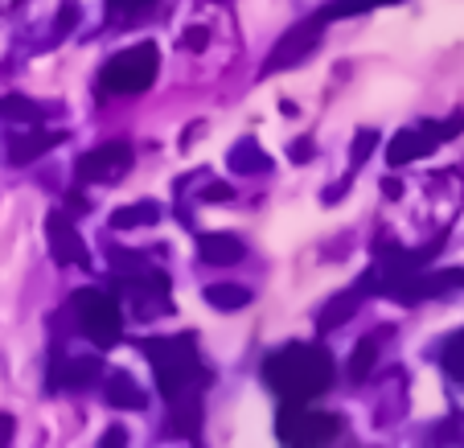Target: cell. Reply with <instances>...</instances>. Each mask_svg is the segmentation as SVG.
<instances>
[{"label": "cell", "instance_id": "30", "mask_svg": "<svg viewBox=\"0 0 464 448\" xmlns=\"http://www.w3.org/2000/svg\"><path fill=\"white\" fill-rule=\"evenodd\" d=\"M123 440H128V436H123V428H111V432L103 436V444H123Z\"/></svg>", "mask_w": 464, "mask_h": 448}, {"label": "cell", "instance_id": "8", "mask_svg": "<svg viewBox=\"0 0 464 448\" xmlns=\"http://www.w3.org/2000/svg\"><path fill=\"white\" fill-rule=\"evenodd\" d=\"M128 165H131V144L123 141L99 144L79 161V181H120L128 173Z\"/></svg>", "mask_w": 464, "mask_h": 448}, {"label": "cell", "instance_id": "14", "mask_svg": "<svg viewBox=\"0 0 464 448\" xmlns=\"http://www.w3.org/2000/svg\"><path fill=\"white\" fill-rule=\"evenodd\" d=\"M358 292H342V297H334L329 300V305L321 308V317H316V329H321V334H334V329H342L345 321H350L353 317V308H358Z\"/></svg>", "mask_w": 464, "mask_h": 448}, {"label": "cell", "instance_id": "24", "mask_svg": "<svg viewBox=\"0 0 464 448\" xmlns=\"http://www.w3.org/2000/svg\"><path fill=\"white\" fill-rule=\"evenodd\" d=\"M152 0H107V9L115 13V17H128V13H144Z\"/></svg>", "mask_w": 464, "mask_h": 448}, {"label": "cell", "instance_id": "4", "mask_svg": "<svg viewBox=\"0 0 464 448\" xmlns=\"http://www.w3.org/2000/svg\"><path fill=\"white\" fill-rule=\"evenodd\" d=\"M74 313H79V326L87 334V342H95L99 350H111L120 342V329H123V317H120V300L103 288H79L71 297Z\"/></svg>", "mask_w": 464, "mask_h": 448}, {"label": "cell", "instance_id": "18", "mask_svg": "<svg viewBox=\"0 0 464 448\" xmlns=\"http://www.w3.org/2000/svg\"><path fill=\"white\" fill-rule=\"evenodd\" d=\"M160 219L157 202H140V206H123V210L111 214V227L123 230V227H152V222Z\"/></svg>", "mask_w": 464, "mask_h": 448}, {"label": "cell", "instance_id": "29", "mask_svg": "<svg viewBox=\"0 0 464 448\" xmlns=\"http://www.w3.org/2000/svg\"><path fill=\"white\" fill-rule=\"evenodd\" d=\"M382 194H391V198H403V181H394V177H386V181H382Z\"/></svg>", "mask_w": 464, "mask_h": 448}, {"label": "cell", "instance_id": "22", "mask_svg": "<svg viewBox=\"0 0 464 448\" xmlns=\"http://www.w3.org/2000/svg\"><path fill=\"white\" fill-rule=\"evenodd\" d=\"M374 149H378V132H370V128H366V132H358V136H353L350 161H353V165H362V161H366Z\"/></svg>", "mask_w": 464, "mask_h": 448}, {"label": "cell", "instance_id": "15", "mask_svg": "<svg viewBox=\"0 0 464 448\" xmlns=\"http://www.w3.org/2000/svg\"><path fill=\"white\" fill-rule=\"evenodd\" d=\"M230 169H235V173H263V169H272V157H267V152L259 149V144L251 141V136H246V141H238L235 149H230Z\"/></svg>", "mask_w": 464, "mask_h": 448}, {"label": "cell", "instance_id": "28", "mask_svg": "<svg viewBox=\"0 0 464 448\" xmlns=\"http://www.w3.org/2000/svg\"><path fill=\"white\" fill-rule=\"evenodd\" d=\"M292 157H296V161H308V157H313V144H308V141H296V144H292Z\"/></svg>", "mask_w": 464, "mask_h": 448}, {"label": "cell", "instance_id": "27", "mask_svg": "<svg viewBox=\"0 0 464 448\" xmlns=\"http://www.w3.org/2000/svg\"><path fill=\"white\" fill-rule=\"evenodd\" d=\"M13 440V415H0V444Z\"/></svg>", "mask_w": 464, "mask_h": 448}, {"label": "cell", "instance_id": "19", "mask_svg": "<svg viewBox=\"0 0 464 448\" xmlns=\"http://www.w3.org/2000/svg\"><path fill=\"white\" fill-rule=\"evenodd\" d=\"M374 358H378V342L374 337H362V342L353 346V354H350V378L353 383H362V378L374 370Z\"/></svg>", "mask_w": 464, "mask_h": 448}, {"label": "cell", "instance_id": "2", "mask_svg": "<svg viewBox=\"0 0 464 448\" xmlns=\"http://www.w3.org/2000/svg\"><path fill=\"white\" fill-rule=\"evenodd\" d=\"M144 350V358L152 362V375H157L160 395L173 404H189V399H202V391L210 387V370L202 366V354H198V337L193 334H173V337H140L136 342Z\"/></svg>", "mask_w": 464, "mask_h": 448}, {"label": "cell", "instance_id": "1", "mask_svg": "<svg viewBox=\"0 0 464 448\" xmlns=\"http://www.w3.org/2000/svg\"><path fill=\"white\" fill-rule=\"evenodd\" d=\"M263 383L280 395V404H313L334 387V358L313 342H288L263 358Z\"/></svg>", "mask_w": 464, "mask_h": 448}, {"label": "cell", "instance_id": "5", "mask_svg": "<svg viewBox=\"0 0 464 448\" xmlns=\"http://www.w3.org/2000/svg\"><path fill=\"white\" fill-rule=\"evenodd\" d=\"M342 432V415L313 412L308 404H280L276 412V436L284 444H329Z\"/></svg>", "mask_w": 464, "mask_h": 448}, {"label": "cell", "instance_id": "6", "mask_svg": "<svg viewBox=\"0 0 464 448\" xmlns=\"http://www.w3.org/2000/svg\"><path fill=\"white\" fill-rule=\"evenodd\" d=\"M321 25H324L321 17H308V21H300V25H292L288 34L280 37V45L267 54V62H263V79L288 71V66H300V58H308V54L316 50V42H321Z\"/></svg>", "mask_w": 464, "mask_h": 448}, {"label": "cell", "instance_id": "26", "mask_svg": "<svg viewBox=\"0 0 464 448\" xmlns=\"http://www.w3.org/2000/svg\"><path fill=\"white\" fill-rule=\"evenodd\" d=\"M227 198H230V190H227V185H210V190H206V198H202V202H227Z\"/></svg>", "mask_w": 464, "mask_h": 448}, {"label": "cell", "instance_id": "20", "mask_svg": "<svg viewBox=\"0 0 464 448\" xmlns=\"http://www.w3.org/2000/svg\"><path fill=\"white\" fill-rule=\"evenodd\" d=\"M0 115L5 120H21V123H37L42 120V107L25 95H9V99H0Z\"/></svg>", "mask_w": 464, "mask_h": 448}, {"label": "cell", "instance_id": "23", "mask_svg": "<svg viewBox=\"0 0 464 448\" xmlns=\"http://www.w3.org/2000/svg\"><path fill=\"white\" fill-rule=\"evenodd\" d=\"M185 50H193V54H198V50H206V45H210V29H206V25H189V29H185Z\"/></svg>", "mask_w": 464, "mask_h": 448}, {"label": "cell", "instance_id": "17", "mask_svg": "<svg viewBox=\"0 0 464 448\" xmlns=\"http://www.w3.org/2000/svg\"><path fill=\"white\" fill-rule=\"evenodd\" d=\"M206 305L218 308V313H230V308H246V305H251V292L238 288V284H210V288H206Z\"/></svg>", "mask_w": 464, "mask_h": 448}, {"label": "cell", "instance_id": "21", "mask_svg": "<svg viewBox=\"0 0 464 448\" xmlns=\"http://www.w3.org/2000/svg\"><path fill=\"white\" fill-rule=\"evenodd\" d=\"M440 362H444V370L456 378V383H464V334L448 337L444 350H440Z\"/></svg>", "mask_w": 464, "mask_h": 448}, {"label": "cell", "instance_id": "12", "mask_svg": "<svg viewBox=\"0 0 464 448\" xmlns=\"http://www.w3.org/2000/svg\"><path fill=\"white\" fill-rule=\"evenodd\" d=\"M246 255V247L238 243L235 235H202L198 239V259L206 268H230Z\"/></svg>", "mask_w": 464, "mask_h": 448}, {"label": "cell", "instance_id": "16", "mask_svg": "<svg viewBox=\"0 0 464 448\" xmlns=\"http://www.w3.org/2000/svg\"><path fill=\"white\" fill-rule=\"evenodd\" d=\"M382 5H403V0H334V5H324L316 17L321 21H342V17H358V13H374Z\"/></svg>", "mask_w": 464, "mask_h": 448}, {"label": "cell", "instance_id": "9", "mask_svg": "<svg viewBox=\"0 0 464 448\" xmlns=\"http://www.w3.org/2000/svg\"><path fill=\"white\" fill-rule=\"evenodd\" d=\"M66 141V132H58V128H37V132H17L9 141V165L21 169V165H34L37 157H45L50 149H58V144Z\"/></svg>", "mask_w": 464, "mask_h": 448}, {"label": "cell", "instance_id": "11", "mask_svg": "<svg viewBox=\"0 0 464 448\" xmlns=\"http://www.w3.org/2000/svg\"><path fill=\"white\" fill-rule=\"evenodd\" d=\"M103 399L115 407V412H140V407L149 404V395L140 391V383H136L131 375H123V370L107 375V383H103Z\"/></svg>", "mask_w": 464, "mask_h": 448}, {"label": "cell", "instance_id": "3", "mask_svg": "<svg viewBox=\"0 0 464 448\" xmlns=\"http://www.w3.org/2000/svg\"><path fill=\"white\" fill-rule=\"evenodd\" d=\"M157 71H160V50L152 42H140V45H128V50L115 54L103 66L99 83L111 95H144L157 83Z\"/></svg>", "mask_w": 464, "mask_h": 448}, {"label": "cell", "instance_id": "10", "mask_svg": "<svg viewBox=\"0 0 464 448\" xmlns=\"http://www.w3.org/2000/svg\"><path fill=\"white\" fill-rule=\"evenodd\" d=\"M436 136H431V128H403V132L391 141V149H386V161H391L394 169L399 165H411V161L428 157V152H436Z\"/></svg>", "mask_w": 464, "mask_h": 448}, {"label": "cell", "instance_id": "25", "mask_svg": "<svg viewBox=\"0 0 464 448\" xmlns=\"http://www.w3.org/2000/svg\"><path fill=\"white\" fill-rule=\"evenodd\" d=\"M79 21V5H66V9L58 13V29H66V25H74Z\"/></svg>", "mask_w": 464, "mask_h": 448}, {"label": "cell", "instance_id": "7", "mask_svg": "<svg viewBox=\"0 0 464 448\" xmlns=\"http://www.w3.org/2000/svg\"><path fill=\"white\" fill-rule=\"evenodd\" d=\"M45 239H50V255L58 264H71V268H91V251L82 243V235L74 230V222L66 219L62 210H53L45 219Z\"/></svg>", "mask_w": 464, "mask_h": 448}, {"label": "cell", "instance_id": "13", "mask_svg": "<svg viewBox=\"0 0 464 448\" xmlns=\"http://www.w3.org/2000/svg\"><path fill=\"white\" fill-rule=\"evenodd\" d=\"M99 378H103V362L99 358H71L62 362V375L50 378V387H71V391H82V387H95Z\"/></svg>", "mask_w": 464, "mask_h": 448}]
</instances>
